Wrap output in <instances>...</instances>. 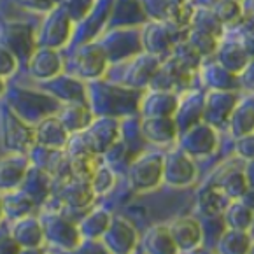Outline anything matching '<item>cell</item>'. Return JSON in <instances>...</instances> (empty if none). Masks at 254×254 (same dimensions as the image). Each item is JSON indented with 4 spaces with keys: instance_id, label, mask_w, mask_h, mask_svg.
Listing matches in <instances>:
<instances>
[{
    "instance_id": "15",
    "label": "cell",
    "mask_w": 254,
    "mask_h": 254,
    "mask_svg": "<svg viewBox=\"0 0 254 254\" xmlns=\"http://www.w3.org/2000/svg\"><path fill=\"white\" fill-rule=\"evenodd\" d=\"M18 2L28 9H39V11L48 9V0H18Z\"/></svg>"
},
{
    "instance_id": "14",
    "label": "cell",
    "mask_w": 254,
    "mask_h": 254,
    "mask_svg": "<svg viewBox=\"0 0 254 254\" xmlns=\"http://www.w3.org/2000/svg\"><path fill=\"white\" fill-rule=\"evenodd\" d=\"M19 253H21V247L12 239V235L0 237V254H19Z\"/></svg>"
},
{
    "instance_id": "11",
    "label": "cell",
    "mask_w": 254,
    "mask_h": 254,
    "mask_svg": "<svg viewBox=\"0 0 254 254\" xmlns=\"http://www.w3.org/2000/svg\"><path fill=\"white\" fill-rule=\"evenodd\" d=\"M109 224H111L109 214L98 210V212L90 214V216L84 219V223H82V226H81V233L86 237H91V239H97L98 235L107 232Z\"/></svg>"
},
{
    "instance_id": "8",
    "label": "cell",
    "mask_w": 254,
    "mask_h": 254,
    "mask_svg": "<svg viewBox=\"0 0 254 254\" xmlns=\"http://www.w3.org/2000/svg\"><path fill=\"white\" fill-rule=\"evenodd\" d=\"M4 198V210L9 217L12 219H21V217H26L30 214V210L34 209L35 200L32 198L30 194H26L23 190L18 191H7Z\"/></svg>"
},
{
    "instance_id": "3",
    "label": "cell",
    "mask_w": 254,
    "mask_h": 254,
    "mask_svg": "<svg viewBox=\"0 0 254 254\" xmlns=\"http://www.w3.org/2000/svg\"><path fill=\"white\" fill-rule=\"evenodd\" d=\"M44 226V235L48 240L58 244V246L65 247V249H74L79 242V230L74 228L68 221L58 216H46L42 221Z\"/></svg>"
},
{
    "instance_id": "12",
    "label": "cell",
    "mask_w": 254,
    "mask_h": 254,
    "mask_svg": "<svg viewBox=\"0 0 254 254\" xmlns=\"http://www.w3.org/2000/svg\"><path fill=\"white\" fill-rule=\"evenodd\" d=\"M112 186V174L105 167H98L95 176L91 177V188L95 193H105Z\"/></svg>"
},
{
    "instance_id": "2",
    "label": "cell",
    "mask_w": 254,
    "mask_h": 254,
    "mask_svg": "<svg viewBox=\"0 0 254 254\" xmlns=\"http://www.w3.org/2000/svg\"><path fill=\"white\" fill-rule=\"evenodd\" d=\"M28 168H30L28 158L23 153L2 158L0 160V190L7 193V191L21 188Z\"/></svg>"
},
{
    "instance_id": "9",
    "label": "cell",
    "mask_w": 254,
    "mask_h": 254,
    "mask_svg": "<svg viewBox=\"0 0 254 254\" xmlns=\"http://www.w3.org/2000/svg\"><path fill=\"white\" fill-rule=\"evenodd\" d=\"M60 198L70 207H84L93 200V188L88 186L86 181H68L60 193Z\"/></svg>"
},
{
    "instance_id": "10",
    "label": "cell",
    "mask_w": 254,
    "mask_h": 254,
    "mask_svg": "<svg viewBox=\"0 0 254 254\" xmlns=\"http://www.w3.org/2000/svg\"><path fill=\"white\" fill-rule=\"evenodd\" d=\"M107 242L112 247V251H116L118 254L128 253L131 249V246H133V233H131L130 226L125 223L109 224Z\"/></svg>"
},
{
    "instance_id": "4",
    "label": "cell",
    "mask_w": 254,
    "mask_h": 254,
    "mask_svg": "<svg viewBox=\"0 0 254 254\" xmlns=\"http://www.w3.org/2000/svg\"><path fill=\"white\" fill-rule=\"evenodd\" d=\"M12 239L19 244L21 249H35L46 239L44 226L41 221L30 216L16 219L14 226H12Z\"/></svg>"
},
{
    "instance_id": "18",
    "label": "cell",
    "mask_w": 254,
    "mask_h": 254,
    "mask_svg": "<svg viewBox=\"0 0 254 254\" xmlns=\"http://www.w3.org/2000/svg\"><path fill=\"white\" fill-rule=\"evenodd\" d=\"M4 91V81H2V75H0V95Z\"/></svg>"
},
{
    "instance_id": "17",
    "label": "cell",
    "mask_w": 254,
    "mask_h": 254,
    "mask_svg": "<svg viewBox=\"0 0 254 254\" xmlns=\"http://www.w3.org/2000/svg\"><path fill=\"white\" fill-rule=\"evenodd\" d=\"M4 216H5V210H4V198L0 196V221L4 219Z\"/></svg>"
},
{
    "instance_id": "6",
    "label": "cell",
    "mask_w": 254,
    "mask_h": 254,
    "mask_svg": "<svg viewBox=\"0 0 254 254\" xmlns=\"http://www.w3.org/2000/svg\"><path fill=\"white\" fill-rule=\"evenodd\" d=\"M60 70V58L51 49H39L28 60V72L37 79H48Z\"/></svg>"
},
{
    "instance_id": "1",
    "label": "cell",
    "mask_w": 254,
    "mask_h": 254,
    "mask_svg": "<svg viewBox=\"0 0 254 254\" xmlns=\"http://www.w3.org/2000/svg\"><path fill=\"white\" fill-rule=\"evenodd\" d=\"M0 137H2L4 146L7 149L16 151V153H25L35 142V128L23 123L11 109H5L2 114Z\"/></svg>"
},
{
    "instance_id": "13",
    "label": "cell",
    "mask_w": 254,
    "mask_h": 254,
    "mask_svg": "<svg viewBox=\"0 0 254 254\" xmlns=\"http://www.w3.org/2000/svg\"><path fill=\"white\" fill-rule=\"evenodd\" d=\"M16 65H18V58L5 46L0 44V75L5 77V75L12 74Z\"/></svg>"
},
{
    "instance_id": "16",
    "label": "cell",
    "mask_w": 254,
    "mask_h": 254,
    "mask_svg": "<svg viewBox=\"0 0 254 254\" xmlns=\"http://www.w3.org/2000/svg\"><path fill=\"white\" fill-rule=\"evenodd\" d=\"M19 254H42V253L35 247V249H21V253Z\"/></svg>"
},
{
    "instance_id": "7",
    "label": "cell",
    "mask_w": 254,
    "mask_h": 254,
    "mask_svg": "<svg viewBox=\"0 0 254 254\" xmlns=\"http://www.w3.org/2000/svg\"><path fill=\"white\" fill-rule=\"evenodd\" d=\"M49 186H51V181H49L48 172L39 167H30L19 190H23L26 194H30L35 200V203H39L46 200L49 193Z\"/></svg>"
},
{
    "instance_id": "5",
    "label": "cell",
    "mask_w": 254,
    "mask_h": 254,
    "mask_svg": "<svg viewBox=\"0 0 254 254\" xmlns=\"http://www.w3.org/2000/svg\"><path fill=\"white\" fill-rule=\"evenodd\" d=\"M67 128L56 118H44L35 127V142L49 149H62L67 144Z\"/></svg>"
}]
</instances>
